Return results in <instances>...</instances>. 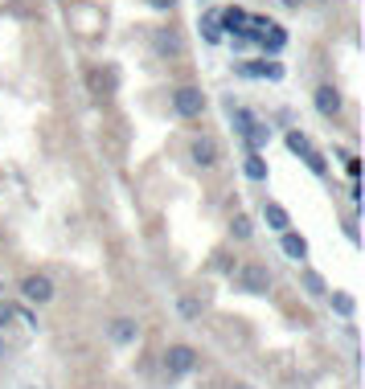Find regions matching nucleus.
Listing matches in <instances>:
<instances>
[{"mask_svg":"<svg viewBox=\"0 0 365 389\" xmlns=\"http://www.w3.org/2000/svg\"><path fill=\"white\" fill-rule=\"evenodd\" d=\"M197 348L193 344H168L165 348V373L168 377H189L197 369Z\"/></svg>","mask_w":365,"mask_h":389,"instance_id":"nucleus-1","label":"nucleus"},{"mask_svg":"<svg viewBox=\"0 0 365 389\" xmlns=\"http://www.w3.org/2000/svg\"><path fill=\"white\" fill-rule=\"evenodd\" d=\"M234 287L247 295H267L271 291V275H267V266H259V262H250V266H242L238 275H234Z\"/></svg>","mask_w":365,"mask_h":389,"instance_id":"nucleus-2","label":"nucleus"},{"mask_svg":"<svg viewBox=\"0 0 365 389\" xmlns=\"http://www.w3.org/2000/svg\"><path fill=\"white\" fill-rule=\"evenodd\" d=\"M173 111L181 115V119H197L205 111V95H201L197 86H181V90H173Z\"/></svg>","mask_w":365,"mask_h":389,"instance_id":"nucleus-3","label":"nucleus"},{"mask_svg":"<svg viewBox=\"0 0 365 389\" xmlns=\"http://www.w3.org/2000/svg\"><path fill=\"white\" fill-rule=\"evenodd\" d=\"M189 160L197 164V168H214L222 160V147H217L214 135H197L193 144H189Z\"/></svg>","mask_w":365,"mask_h":389,"instance_id":"nucleus-4","label":"nucleus"},{"mask_svg":"<svg viewBox=\"0 0 365 389\" xmlns=\"http://www.w3.org/2000/svg\"><path fill=\"white\" fill-rule=\"evenodd\" d=\"M21 295L29 304H50L53 299V279L50 275H25L21 279Z\"/></svg>","mask_w":365,"mask_h":389,"instance_id":"nucleus-5","label":"nucleus"},{"mask_svg":"<svg viewBox=\"0 0 365 389\" xmlns=\"http://www.w3.org/2000/svg\"><path fill=\"white\" fill-rule=\"evenodd\" d=\"M312 103H316V111L324 115V119H336V115L345 111V98H341V90L336 86H316V95H312Z\"/></svg>","mask_w":365,"mask_h":389,"instance_id":"nucleus-6","label":"nucleus"},{"mask_svg":"<svg viewBox=\"0 0 365 389\" xmlns=\"http://www.w3.org/2000/svg\"><path fill=\"white\" fill-rule=\"evenodd\" d=\"M107 336H111L115 344H135L140 341V324H135L132 316H119V320L107 324Z\"/></svg>","mask_w":365,"mask_h":389,"instance_id":"nucleus-7","label":"nucleus"},{"mask_svg":"<svg viewBox=\"0 0 365 389\" xmlns=\"http://www.w3.org/2000/svg\"><path fill=\"white\" fill-rule=\"evenodd\" d=\"M279 250L292 262H304V259H308V242H304L299 234H292V229H283V234H279Z\"/></svg>","mask_w":365,"mask_h":389,"instance_id":"nucleus-8","label":"nucleus"},{"mask_svg":"<svg viewBox=\"0 0 365 389\" xmlns=\"http://www.w3.org/2000/svg\"><path fill=\"white\" fill-rule=\"evenodd\" d=\"M238 74H247V78H283V66L275 62H238Z\"/></svg>","mask_w":365,"mask_h":389,"instance_id":"nucleus-9","label":"nucleus"},{"mask_svg":"<svg viewBox=\"0 0 365 389\" xmlns=\"http://www.w3.org/2000/svg\"><path fill=\"white\" fill-rule=\"evenodd\" d=\"M247 21H250L247 9H222V13H217V29H230L234 37H238V33L247 29Z\"/></svg>","mask_w":365,"mask_h":389,"instance_id":"nucleus-10","label":"nucleus"},{"mask_svg":"<svg viewBox=\"0 0 365 389\" xmlns=\"http://www.w3.org/2000/svg\"><path fill=\"white\" fill-rule=\"evenodd\" d=\"M263 222H267L271 229H279V234L292 226V217H287V209H283L279 201H263Z\"/></svg>","mask_w":365,"mask_h":389,"instance_id":"nucleus-11","label":"nucleus"},{"mask_svg":"<svg viewBox=\"0 0 365 389\" xmlns=\"http://www.w3.org/2000/svg\"><path fill=\"white\" fill-rule=\"evenodd\" d=\"M242 168H247V177H250V180H267V160L259 156V152H247Z\"/></svg>","mask_w":365,"mask_h":389,"instance_id":"nucleus-12","label":"nucleus"},{"mask_svg":"<svg viewBox=\"0 0 365 389\" xmlns=\"http://www.w3.org/2000/svg\"><path fill=\"white\" fill-rule=\"evenodd\" d=\"M299 279H304V291H308V295H316V299H320V295H329V283L316 275V271H304Z\"/></svg>","mask_w":365,"mask_h":389,"instance_id":"nucleus-13","label":"nucleus"},{"mask_svg":"<svg viewBox=\"0 0 365 389\" xmlns=\"http://www.w3.org/2000/svg\"><path fill=\"white\" fill-rule=\"evenodd\" d=\"M287 147H292V152H296L299 160H304V156L312 152V140H308L304 131H287Z\"/></svg>","mask_w":365,"mask_h":389,"instance_id":"nucleus-14","label":"nucleus"},{"mask_svg":"<svg viewBox=\"0 0 365 389\" xmlns=\"http://www.w3.org/2000/svg\"><path fill=\"white\" fill-rule=\"evenodd\" d=\"M230 234L238 238V242H247L250 234H255V226H250V217H247V213H238V217L230 222Z\"/></svg>","mask_w":365,"mask_h":389,"instance_id":"nucleus-15","label":"nucleus"},{"mask_svg":"<svg viewBox=\"0 0 365 389\" xmlns=\"http://www.w3.org/2000/svg\"><path fill=\"white\" fill-rule=\"evenodd\" d=\"M201 33H205V41H222V29H217V13H205V16H201Z\"/></svg>","mask_w":365,"mask_h":389,"instance_id":"nucleus-16","label":"nucleus"},{"mask_svg":"<svg viewBox=\"0 0 365 389\" xmlns=\"http://www.w3.org/2000/svg\"><path fill=\"white\" fill-rule=\"evenodd\" d=\"M156 49H160V53H181V37H177V33H160V37H156Z\"/></svg>","mask_w":365,"mask_h":389,"instance_id":"nucleus-17","label":"nucleus"},{"mask_svg":"<svg viewBox=\"0 0 365 389\" xmlns=\"http://www.w3.org/2000/svg\"><path fill=\"white\" fill-rule=\"evenodd\" d=\"M332 308H336V316H353V308H357V304H353V295H345V291H336L332 295Z\"/></svg>","mask_w":365,"mask_h":389,"instance_id":"nucleus-18","label":"nucleus"},{"mask_svg":"<svg viewBox=\"0 0 365 389\" xmlns=\"http://www.w3.org/2000/svg\"><path fill=\"white\" fill-rule=\"evenodd\" d=\"M304 164H308V168H312L316 177H324V172H329V164H324V156H320V152H316V147H312V152H308V156H304Z\"/></svg>","mask_w":365,"mask_h":389,"instance_id":"nucleus-19","label":"nucleus"},{"mask_svg":"<svg viewBox=\"0 0 365 389\" xmlns=\"http://www.w3.org/2000/svg\"><path fill=\"white\" fill-rule=\"evenodd\" d=\"M4 324H13V304H4V299H0V328Z\"/></svg>","mask_w":365,"mask_h":389,"instance_id":"nucleus-20","label":"nucleus"},{"mask_svg":"<svg viewBox=\"0 0 365 389\" xmlns=\"http://www.w3.org/2000/svg\"><path fill=\"white\" fill-rule=\"evenodd\" d=\"M197 311H201L197 299H181V316H197Z\"/></svg>","mask_w":365,"mask_h":389,"instance_id":"nucleus-21","label":"nucleus"},{"mask_svg":"<svg viewBox=\"0 0 365 389\" xmlns=\"http://www.w3.org/2000/svg\"><path fill=\"white\" fill-rule=\"evenodd\" d=\"M152 9H156V13H168V9H173V4H177V0H148Z\"/></svg>","mask_w":365,"mask_h":389,"instance_id":"nucleus-22","label":"nucleus"},{"mask_svg":"<svg viewBox=\"0 0 365 389\" xmlns=\"http://www.w3.org/2000/svg\"><path fill=\"white\" fill-rule=\"evenodd\" d=\"M283 4H287V9H299V4H304V0H283Z\"/></svg>","mask_w":365,"mask_h":389,"instance_id":"nucleus-23","label":"nucleus"},{"mask_svg":"<svg viewBox=\"0 0 365 389\" xmlns=\"http://www.w3.org/2000/svg\"><path fill=\"white\" fill-rule=\"evenodd\" d=\"M0 357H4V341H0Z\"/></svg>","mask_w":365,"mask_h":389,"instance_id":"nucleus-24","label":"nucleus"},{"mask_svg":"<svg viewBox=\"0 0 365 389\" xmlns=\"http://www.w3.org/2000/svg\"><path fill=\"white\" fill-rule=\"evenodd\" d=\"M0 295H4V283H0Z\"/></svg>","mask_w":365,"mask_h":389,"instance_id":"nucleus-25","label":"nucleus"}]
</instances>
